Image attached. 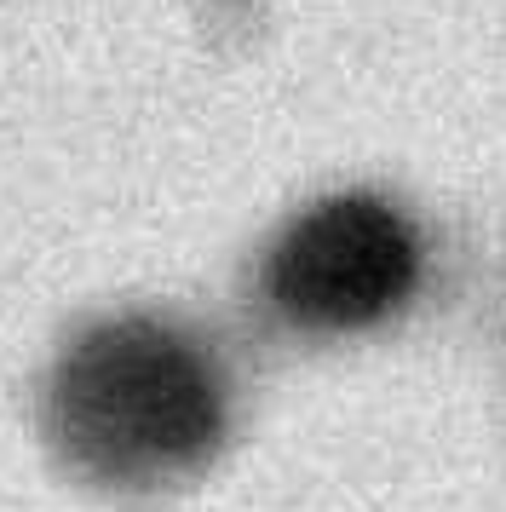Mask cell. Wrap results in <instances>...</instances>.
Masks as SVG:
<instances>
[{
  "label": "cell",
  "instance_id": "7a4b0ae2",
  "mask_svg": "<svg viewBox=\"0 0 506 512\" xmlns=\"http://www.w3.org/2000/svg\"><path fill=\"white\" fill-rule=\"evenodd\" d=\"M420 242L380 196H334L299 213L265 259V294L299 328H368L414 294Z\"/></svg>",
  "mask_w": 506,
  "mask_h": 512
},
{
  "label": "cell",
  "instance_id": "6da1fadb",
  "mask_svg": "<svg viewBox=\"0 0 506 512\" xmlns=\"http://www.w3.org/2000/svg\"><path fill=\"white\" fill-rule=\"evenodd\" d=\"M46 443L98 489H173L196 478L230 426L213 351L161 317L81 328L46 374Z\"/></svg>",
  "mask_w": 506,
  "mask_h": 512
}]
</instances>
